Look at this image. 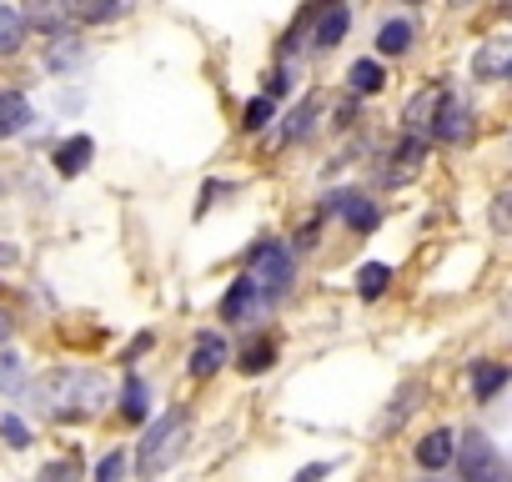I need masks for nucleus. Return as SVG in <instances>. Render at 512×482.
<instances>
[{
  "mask_svg": "<svg viewBox=\"0 0 512 482\" xmlns=\"http://www.w3.org/2000/svg\"><path fill=\"white\" fill-rule=\"evenodd\" d=\"M272 111H277V101H272V96H256V101L246 106V121H241V126H246V131H262V126L272 121Z\"/></svg>",
  "mask_w": 512,
  "mask_h": 482,
  "instance_id": "nucleus-28",
  "label": "nucleus"
},
{
  "mask_svg": "<svg viewBox=\"0 0 512 482\" xmlns=\"http://www.w3.org/2000/svg\"><path fill=\"white\" fill-rule=\"evenodd\" d=\"M452 447H457V437L437 427V432H427V437L417 442V462H422L427 472H437V467H447V462H452Z\"/></svg>",
  "mask_w": 512,
  "mask_h": 482,
  "instance_id": "nucleus-13",
  "label": "nucleus"
},
{
  "mask_svg": "<svg viewBox=\"0 0 512 482\" xmlns=\"http://www.w3.org/2000/svg\"><path fill=\"white\" fill-rule=\"evenodd\" d=\"M442 86H427V91H417L412 96V106H407V136H422V131H432V116H437V106H442Z\"/></svg>",
  "mask_w": 512,
  "mask_h": 482,
  "instance_id": "nucleus-8",
  "label": "nucleus"
},
{
  "mask_svg": "<svg viewBox=\"0 0 512 482\" xmlns=\"http://www.w3.org/2000/svg\"><path fill=\"white\" fill-rule=\"evenodd\" d=\"M472 71H477V81H502V76H512V41H487V46L472 56Z\"/></svg>",
  "mask_w": 512,
  "mask_h": 482,
  "instance_id": "nucleus-6",
  "label": "nucleus"
},
{
  "mask_svg": "<svg viewBox=\"0 0 512 482\" xmlns=\"http://www.w3.org/2000/svg\"><path fill=\"white\" fill-rule=\"evenodd\" d=\"M116 11H121V0H71L76 21H111Z\"/></svg>",
  "mask_w": 512,
  "mask_h": 482,
  "instance_id": "nucleus-25",
  "label": "nucleus"
},
{
  "mask_svg": "<svg viewBox=\"0 0 512 482\" xmlns=\"http://www.w3.org/2000/svg\"><path fill=\"white\" fill-rule=\"evenodd\" d=\"M121 477H126V457H121V452L101 457V467H96V482H121Z\"/></svg>",
  "mask_w": 512,
  "mask_h": 482,
  "instance_id": "nucleus-31",
  "label": "nucleus"
},
{
  "mask_svg": "<svg viewBox=\"0 0 512 482\" xmlns=\"http://www.w3.org/2000/svg\"><path fill=\"white\" fill-rule=\"evenodd\" d=\"M347 21H352L347 6H342V0H332V6L317 16V26H312V46H317V51H332V46L347 36Z\"/></svg>",
  "mask_w": 512,
  "mask_h": 482,
  "instance_id": "nucleus-7",
  "label": "nucleus"
},
{
  "mask_svg": "<svg viewBox=\"0 0 512 482\" xmlns=\"http://www.w3.org/2000/svg\"><path fill=\"white\" fill-rule=\"evenodd\" d=\"M267 96H287V76H282V71L267 81Z\"/></svg>",
  "mask_w": 512,
  "mask_h": 482,
  "instance_id": "nucleus-34",
  "label": "nucleus"
},
{
  "mask_svg": "<svg viewBox=\"0 0 512 482\" xmlns=\"http://www.w3.org/2000/svg\"><path fill=\"white\" fill-rule=\"evenodd\" d=\"M502 387H507V367H497V362H477V367H472V392H477V402L497 397Z\"/></svg>",
  "mask_w": 512,
  "mask_h": 482,
  "instance_id": "nucleus-15",
  "label": "nucleus"
},
{
  "mask_svg": "<svg viewBox=\"0 0 512 482\" xmlns=\"http://www.w3.org/2000/svg\"><path fill=\"white\" fill-rule=\"evenodd\" d=\"M251 302H256V287H251V277H246V282H236V287L221 297V317H226V322H241V317L251 312Z\"/></svg>",
  "mask_w": 512,
  "mask_h": 482,
  "instance_id": "nucleus-19",
  "label": "nucleus"
},
{
  "mask_svg": "<svg viewBox=\"0 0 512 482\" xmlns=\"http://www.w3.org/2000/svg\"><path fill=\"white\" fill-rule=\"evenodd\" d=\"M186 432H191V412L186 407H171L146 437H141V452H136V467L141 477H156L161 467H171L186 447Z\"/></svg>",
  "mask_w": 512,
  "mask_h": 482,
  "instance_id": "nucleus-2",
  "label": "nucleus"
},
{
  "mask_svg": "<svg viewBox=\"0 0 512 482\" xmlns=\"http://www.w3.org/2000/svg\"><path fill=\"white\" fill-rule=\"evenodd\" d=\"M487 221H492V231H502V236H512V191H502V196L492 201V211H487Z\"/></svg>",
  "mask_w": 512,
  "mask_h": 482,
  "instance_id": "nucleus-29",
  "label": "nucleus"
},
{
  "mask_svg": "<svg viewBox=\"0 0 512 482\" xmlns=\"http://www.w3.org/2000/svg\"><path fill=\"white\" fill-rule=\"evenodd\" d=\"M407 46H412V26H407V21H387V26L377 31V51H382V56H402Z\"/></svg>",
  "mask_w": 512,
  "mask_h": 482,
  "instance_id": "nucleus-20",
  "label": "nucleus"
},
{
  "mask_svg": "<svg viewBox=\"0 0 512 482\" xmlns=\"http://www.w3.org/2000/svg\"><path fill=\"white\" fill-rule=\"evenodd\" d=\"M91 156H96V141H91V136H71V141L56 151V171H61V176H81V171L91 166Z\"/></svg>",
  "mask_w": 512,
  "mask_h": 482,
  "instance_id": "nucleus-12",
  "label": "nucleus"
},
{
  "mask_svg": "<svg viewBox=\"0 0 512 482\" xmlns=\"http://www.w3.org/2000/svg\"><path fill=\"white\" fill-rule=\"evenodd\" d=\"M76 61H81V46H76V41H66V36H61V41L51 46V56H46V66H51V71H71Z\"/></svg>",
  "mask_w": 512,
  "mask_h": 482,
  "instance_id": "nucleus-27",
  "label": "nucleus"
},
{
  "mask_svg": "<svg viewBox=\"0 0 512 482\" xmlns=\"http://www.w3.org/2000/svg\"><path fill=\"white\" fill-rule=\"evenodd\" d=\"M272 362H277V337H256V342L241 352V372H251V377L267 372Z\"/></svg>",
  "mask_w": 512,
  "mask_h": 482,
  "instance_id": "nucleus-17",
  "label": "nucleus"
},
{
  "mask_svg": "<svg viewBox=\"0 0 512 482\" xmlns=\"http://www.w3.org/2000/svg\"><path fill=\"white\" fill-rule=\"evenodd\" d=\"M221 362H226V342H221L216 332H201V337H196V347H191V362H186V367H191V377H211Z\"/></svg>",
  "mask_w": 512,
  "mask_h": 482,
  "instance_id": "nucleus-10",
  "label": "nucleus"
},
{
  "mask_svg": "<svg viewBox=\"0 0 512 482\" xmlns=\"http://www.w3.org/2000/svg\"><path fill=\"white\" fill-rule=\"evenodd\" d=\"M327 472H332V462H312V467H302V472H297L292 482H322Z\"/></svg>",
  "mask_w": 512,
  "mask_h": 482,
  "instance_id": "nucleus-33",
  "label": "nucleus"
},
{
  "mask_svg": "<svg viewBox=\"0 0 512 482\" xmlns=\"http://www.w3.org/2000/svg\"><path fill=\"white\" fill-rule=\"evenodd\" d=\"M36 392H41V402H46L56 417H76V412H91L96 402H106V382H101L96 372H76V367L41 377Z\"/></svg>",
  "mask_w": 512,
  "mask_h": 482,
  "instance_id": "nucleus-1",
  "label": "nucleus"
},
{
  "mask_svg": "<svg viewBox=\"0 0 512 482\" xmlns=\"http://www.w3.org/2000/svg\"><path fill=\"white\" fill-rule=\"evenodd\" d=\"M337 206H342L347 226H357V231H372L377 226V206L367 196H337Z\"/></svg>",
  "mask_w": 512,
  "mask_h": 482,
  "instance_id": "nucleus-18",
  "label": "nucleus"
},
{
  "mask_svg": "<svg viewBox=\"0 0 512 482\" xmlns=\"http://www.w3.org/2000/svg\"><path fill=\"white\" fill-rule=\"evenodd\" d=\"M31 126V101L21 91H0V141H11Z\"/></svg>",
  "mask_w": 512,
  "mask_h": 482,
  "instance_id": "nucleus-9",
  "label": "nucleus"
},
{
  "mask_svg": "<svg viewBox=\"0 0 512 482\" xmlns=\"http://www.w3.org/2000/svg\"><path fill=\"white\" fill-rule=\"evenodd\" d=\"M432 136L437 141H467L472 136V111L457 101V96H442V106H437V116H432Z\"/></svg>",
  "mask_w": 512,
  "mask_h": 482,
  "instance_id": "nucleus-5",
  "label": "nucleus"
},
{
  "mask_svg": "<svg viewBox=\"0 0 512 482\" xmlns=\"http://www.w3.org/2000/svg\"><path fill=\"white\" fill-rule=\"evenodd\" d=\"M312 116H317V96H312V101H302V106L292 111V121H287V131H282V141H302V136L312 131Z\"/></svg>",
  "mask_w": 512,
  "mask_h": 482,
  "instance_id": "nucleus-26",
  "label": "nucleus"
},
{
  "mask_svg": "<svg viewBox=\"0 0 512 482\" xmlns=\"http://www.w3.org/2000/svg\"><path fill=\"white\" fill-rule=\"evenodd\" d=\"M121 417H126V422H141V417H146V382H141V377L126 382V392H121Z\"/></svg>",
  "mask_w": 512,
  "mask_h": 482,
  "instance_id": "nucleus-24",
  "label": "nucleus"
},
{
  "mask_svg": "<svg viewBox=\"0 0 512 482\" xmlns=\"http://www.w3.org/2000/svg\"><path fill=\"white\" fill-rule=\"evenodd\" d=\"M26 21H36L41 31H66L76 16H71V0H31Z\"/></svg>",
  "mask_w": 512,
  "mask_h": 482,
  "instance_id": "nucleus-11",
  "label": "nucleus"
},
{
  "mask_svg": "<svg viewBox=\"0 0 512 482\" xmlns=\"http://www.w3.org/2000/svg\"><path fill=\"white\" fill-rule=\"evenodd\" d=\"M251 287L262 292V297H282L287 292V282H292V257H287V247H277V241H262V247L251 252Z\"/></svg>",
  "mask_w": 512,
  "mask_h": 482,
  "instance_id": "nucleus-4",
  "label": "nucleus"
},
{
  "mask_svg": "<svg viewBox=\"0 0 512 482\" xmlns=\"http://www.w3.org/2000/svg\"><path fill=\"white\" fill-rule=\"evenodd\" d=\"M26 41V16L11 11V6H0V56H16Z\"/></svg>",
  "mask_w": 512,
  "mask_h": 482,
  "instance_id": "nucleus-16",
  "label": "nucleus"
},
{
  "mask_svg": "<svg viewBox=\"0 0 512 482\" xmlns=\"http://www.w3.org/2000/svg\"><path fill=\"white\" fill-rule=\"evenodd\" d=\"M387 282H392V272H387L382 262H367V267L357 272V292H362L367 302H372V297H382V292H387Z\"/></svg>",
  "mask_w": 512,
  "mask_h": 482,
  "instance_id": "nucleus-22",
  "label": "nucleus"
},
{
  "mask_svg": "<svg viewBox=\"0 0 512 482\" xmlns=\"http://www.w3.org/2000/svg\"><path fill=\"white\" fill-rule=\"evenodd\" d=\"M422 156H427V141H422V136H407L402 151L392 156V161H402V166H387V181H407V176L422 166Z\"/></svg>",
  "mask_w": 512,
  "mask_h": 482,
  "instance_id": "nucleus-14",
  "label": "nucleus"
},
{
  "mask_svg": "<svg viewBox=\"0 0 512 482\" xmlns=\"http://www.w3.org/2000/svg\"><path fill=\"white\" fill-rule=\"evenodd\" d=\"M41 482H81V467H76V462H51V467L41 472Z\"/></svg>",
  "mask_w": 512,
  "mask_h": 482,
  "instance_id": "nucleus-32",
  "label": "nucleus"
},
{
  "mask_svg": "<svg viewBox=\"0 0 512 482\" xmlns=\"http://www.w3.org/2000/svg\"><path fill=\"white\" fill-rule=\"evenodd\" d=\"M0 392H26V362L16 352H0Z\"/></svg>",
  "mask_w": 512,
  "mask_h": 482,
  "instance_id": "nucleus-23",
  "label": "nucleus"
},
{
  "mask_svg": "<svg viewBox=\"0 0 512 482\" xmlns=\"http://www.w3.org/2000/svg\"><path fill=\"white\" fill-rule=\"evenodd\" d=\"M0 437H6L11 447H31V427L21 417H0Z\"/></svg>",
  "mask_w": 512,
  "mask_h": 482,
  "instance_id": "nucleus-30",
  "label": "nucleus"
},
{
  "mask_svg": "<svg viewBox=\"0 0 512 482\" xmlns=\"http://www.w3.org/2000/svg\"><path fill=\"white\" fill-rule=\"evenodd\" d=\"M11 337V322H6V312H0V342H6Z\"/></svg>",
  "mask_w": 512,
  "mask_h": 482,
  "instance_id": "nucleus-35",
  "label": "nucleus"
},
{
  "mask_svg": "<svg viewBox=\"0 0 512 482\" xmlns=\"http://www.w3.org/2000/svg\"><path fill=\"white\" fill-rule=\"evenodd\" d=\"M452 457H457L462 482H512V467L497 457V447H492L482 432H467V437L452 447Z\"/></svg>",
  "mask_w": 512,
  "mask_h": 482,
  "instance_id": "nucleus-3",
  "label": "nucleus"
},
{
  "mask_svg": "<svg viewBox=\"0 0 512 482\" xmlns=\"http://www.w3.org/2000/svg\"><path fill=\"white\" fill-rule=\"evenodd\" d=\"M347 81H352V91H357V96H372V91H382L387 71H382L377 61H357V66L347 71Z\"/></svg>",
  "mask_w": 512,
  "mask_h": 482,
  "instance_id": "nucleus-21",
  "label": "nucleus"
}]
</instances>
